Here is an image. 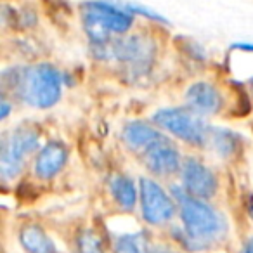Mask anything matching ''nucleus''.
Returning a JSON list of instances; mask_svg holds the SVG:
<instances>
[{
    "label": "nucleus",
    "mask_w": 253,
    "mask_h": 253,
    "mask_svg": "<svg viewBox=\"0 0 253 253\" xmlns=\"http://www.w3.org/2000/svg\"><path fill=\"white\" fill-rule=\"evenodd\" d=\"M2 87L32 108L47 109L61 99L63 75L49 63L12 66L2 73Z\"/></svg>",
    "instance_id": "f257e3e1"
},
{
    "label": "nucleus",
    "mask_w": 253,
    "mask_h": 253,
    "mask_svg": "<svg viewBox=\"0 0 253 253\" xmlns=\"http://www.w3.org/2000/svg\"><path fill=\"white\" fill-rule=\"evenodd\" d=\"M173 198L179 207L182 232V243L189 250H208L218 245L227 234V222L224 215L215 210L207 200H200L184 191V187H173Z\"/></svg>",
    "instance_id": "f03ea898"
},
{
    "label": "nucleus",
    "mask_w": 253,
    "mask_h": 253,
    "mask_svg": "<svg viewBox=\"0 0 253 253\" xmlns=\"http://www.w3.org/2000/svg\"><path fill=\"white\" fill-rule=\"evenodd\" d=\"M78 9L82 28L90 45L108 43L116 37L130 33L137 19L126 2L84 0Z\"/></svg>",
    "instance_id": "7ed1b4c3"
},
{
    "label": "nucleus",
    "mask_w": 253,
    "mask_h": 253,
    "mask_svg": "<svg viewBox=\"0 0 253 253\" xmlns=\"http://www.w3.org/2000/svg\"><path fill=\"white\" fill-rule=\"evenodd\" d=\"M90 49L95 59L113 61L122 68L123 73L132 78L148 75L158 54L156 40L146 32L126 33L109 40L108 43L90 45Z\"/></svg>",
    "instance_id": "20e7f679"
},
{
    "label": "nucleus",
    "mask_w": 253,
    "mask_h": 253,
    "mask_svg": "<svg viewBox=\"0 0 253 253\" xmlns=\"http://www.w3.org/2000/svg\"><path fill=\"white\" fill-rule=\"evenodd\" d=\"M40 134L30 125H18L2 137L0 144V173L4 180H12L25 170L30 156L39 153Z\"/></svg>",
    "instance_id": "39448f33"
},
{
    "label": "nucleus",
    "mask_w": 253,
    "mask_h": 253,
    "mask_svg": "<svg viewBox=\"0 0 253 253\" xmlns=\"http://www.w3.org/2000/svg\"><path fill=\"white\" fill-rule=\"evenodd\" d=\"M153 122L172 134L173 137L187 142L191 146H207L208 137H210V125L205 122V116L191 109L189 106L186 108H163L155 113Z\"/></svg>",
    "instance_id": "423d86ee"
},
{
    "label": "nucleus",
    "mask_w": 253,
    "mask_h": 253,
    "mask_svg": "<svg viewBox=\"0 0 253 253\" xmlns=\"http://www.w3.org/2000/svg\"><path fill=\"white\" fill-rule=\"evenodd\" d=\"M139 205L142 218L149 225L169 224L179 211L175 198L167 194V191L156 180L148 177L139 180Z\"/></svg>",
    "instance_id": "0eeeda50"
},
{
    "label": "nucleus",
    "mask_w": 253,
    "mask_h": 253,
    "mask_svg": "<svg viewBox=\"0 0 253 253\" xmlns=\"http://www.w3.org/2000/svg\"><path fill=\"white\" fill-rule=\"evenodd\" d=\"M139 158L142 160V163L149 172L158 177H170L180 173L184 162L177 146L165 134L156 139L151 146H148L139 155Z\"/></svg>",
    "instance_id": "6e6552de"
},
{
    "label": "nucleus",
    "mask_w": 253,
    "mask_h": 253,
    "mask_svg": "<svg viewBox=\"0 0 253 253\" xmlns=\"http://www.w3.org/2000/svg\"><path fill=\"white\" fill-rule=\"evenodd\" d=\"M182 187L187 194L200 200H210L218 191V179L215 172L200 158H186L180 169Z\"/></svg>",
    "instance_id": "1a4fd4ad"
},
{
    "label": "nucleus",
    "mask_w": 253,
    "mask_h": 253,
    "mask_svg": "<svg viewBox=\"0 0 253 253\" xmlns=\"http://www.w3.org/2000/svg\"><path fill=\"white\" fill-rule=\"evenodd\" d=\"M68 148L59 141H50L47 142L43 148L39 149L35 156V165H33V172L39 179L49 180L54 179L64 165L68 163Z\"/></svg>",
    "instance_id": "9d476101"
},
{
    "label": "nucleus",
    "mask_w": 253,
    "mask_h": 253,
    "mask_svg": "<svg viewBox=\"0 0 253 253\" xmlns=\"http://www.w3.org/2000/svg\"><path fill=\"white\" fill-rule=\"evenodd\" d=\"M186 102L201 116L217 115L224 106L220 90L210 82H196L186 92Z\"/></svg>",
    "instance_id": "9b49d317"
},
{
    "label": "nucleus",
    "mask_w": 253,
    "mask_h": 253,
    "mask_svg": "<svg viewBox=\"0 0 253 253\" xmlns=\"http://www.w3.org/2000/svg\"><path fill=\"white\" fill-rule=\"evenodd\" d=\"M115 253H173L167 245H160L155 241L149 232L139 231L123 234L115 239L113 245Z\"/></svg>",
    "instance_id": "f8f14e48"
},
{
    "label": "nucleus",
    "mask_w": 253,
    "mask_h": 253,
    "mask_svg": "<svg viewBox=\"0 0 253 253\" xmlns=\"http://www.w3.org/2000/svg\"><path fill=\"white\" fill-rule=\"evenodd\" d=\"M162 132L158 128H155L153 125L146 122H130L123 126L122 132V139L125 142V146L130 149L132 153L135 155H141L148 146H151L153 142L156 141L158 137H162Z\"/></svg>",
    "instance_id": "ddd939ff"
},
{
    "label": "nucleus",
    "mask_w": 253,
    "mask_h": 253,
    "mask_svg": "<svg viewBox=\"0 0 253 253\" xmlns=\"http://www.w3.org/2000/svg\"><path fill=\"white\" fill-rule=\"evenodd\" d=\"M19 243L26 253H59L57 246L39 224H26L19 229Z\"/></svg>",
    "instance_id": "4468645a"
},
{
    "label": "nucleus",
    "mask_w": 253,
    "mask_h": 253,
    "mask_svg": "<svg viewBox=\"0 0 253 253\" xmlns=\"http://www.w3.org/2000/svg\"><path fill=\"white\" fill-rule=\"evenodd\" d=\"M109 193L123 211H132L137 205V189L130 177L115 175L109 180Z\"/></svg>",
    "instance_id": "2eb2a0df"
},
{
    "label": "nucleus",
    "mask_w": 253,
    "mask_h": 253,
    "mask_svg": "<svg viewBox=\"0 0 253 253\" xmlns=\"http://www.w3.org/2000/svg\"><path fill=\"white\" fill-rule=\"evenodd\" d=\"M207 146H210L218 156L231 158L232 155H236V149L239 146V139L238 135L229 132L227 128H211Z\"/></svg>",
    "instance_id": "dca6fc26"
},
{
    "label": "nucleus",
    "mask_w": 253,
    "mask_h": 253,
    "mask_svg": "<svg viewBox=\"0 0 253 253\" xmlns=\"http://www.w3.org/2000/svg\"><path fill=\"white\" fill-rule=\"evenodd\" d=\"M78 253H106L102 239L97 232L84 231L78 238Z\"/></svg>",
    "instance_id": "f3484780"
},
{
    "label": "nucleus",
    "mask_w": 253,
    "mask_h": 253,
    "mask_svg": "<svg viewBox=\"0 0 253 253\" xmlns=\"http://www.w3.org/2000/svg\"><path fill=\"white\" fill-rule=\"evenodd\" d=\"M0 106H2V111H0V118L5 120L9 116V111H11V104H9L7 97H5V94H4V97H2V102H0Z\"/></svg>",
    "instance_id": "a211bd4d"
},
{
    "label": "nucleus",
    "mask_w": 253,
    "mask_h": 253,
    "mask_svg": "<svg viewBox=\"0 0 253 253\" xmlns=\"http://www.w3.org/2000/svg\"><path fill=\"white\" fill-rule=\"evenodd\" d=\"M241 253H253V238H250L248 241L245 243V246H243V252Z\"/></svg>",
    "instance_id": "6ab92c4d"
},
{
    "label": "nucleus",
    "mask_w": 253,
    "mask_h": 253,
    "mask_svg": "<svg viewBox=\"0 0 253 253\" xmlns=\"http://www.w3.org/2000/svg\"><path fill=\"white\" fill-rule=\"evenodd\" d=\"M250 85H252V92H253V78L250 80Z\"/></svg>",
    "instance_id": "aec40b11"
}]
</instances>
